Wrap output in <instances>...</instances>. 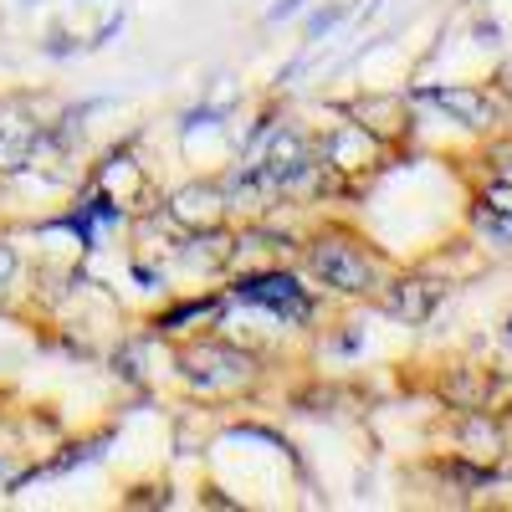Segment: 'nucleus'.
Returning a JSON list of instances; mask_svg holds the SVG:
<instances>
[{"instance_id": "obj_1", "label": "nucleus", "mask_w": 512, "mask_h": 512, "mask_svg": "<svg viewBox=\"0 0 512 512\" xmlns=\"http://www.w3.org/2000/svg\"><path fill=\"white\" fill-rule=\"evenodd\" d=\"M308 262H313V272H318L328 287H338V292H369L374 277H379L374 256H369L364 246L344 241V236H323V241L308 251Z\"/></svg>"}, {"instance_id": "obj_2", "label": "nucleus", "mask_w": 512, "mask_h": 512, "mask_svg": "<svg viewBox=\"0 0 512 512\" xmlns=\"http://www.w3.org/2000/svg\"><path fill=\"white\" fill-rule=\"evenodd\" d=\"M236 297H246V303H262V308H272V313H282V318H308V292L297 287L292 277H277V272L246 277V282L236 287Z\"/></svg>"}, {"instance_id": "obj_3", "label": "nucleus", "mask_w": 512, "mask_h": 512, "mask_svg": "<svg viewBox=\"0 0 512 512\" xmlns=\"http://www.w3.org/2000/svg\"><path fill=\"white\" fill-rule=\"evenodd\" d=\"M436 303H441L436 282H395L390 292H384V308H390L395 318H405V323H425Z\"/></svg>"}, {"instance_id": "obj_4", "label": "nucleus", "mask_w": 512, "mask_h": 512, "mask_svg": "<svg viewBox=\"0 0 512 512\" xmlns=\"http://www.w3.org/2000/svg\"><path fill=\"white\" fill-rule=\"evenodd\" d=\"M431 103L436 108H446V113H456L461 123H487L492 118V108H487V98L482 93H472V88H441V93H431Z\"/></svg>"}, {"instance_id": "obj_5", "label": "nucleus", "mask_w": 512, "mask_h": 512, "mask_svg": "<svg viewBox=\"0 0 512 512\" xmlns=\"http://www.w3.org/2000/svg\"><path fill=\"white\" fill-rule=\"evenodd\" d=\"M487 210H497V216L512 221V185H492L487 190Z\"/></svg>"}]
</instances>
